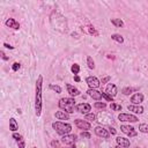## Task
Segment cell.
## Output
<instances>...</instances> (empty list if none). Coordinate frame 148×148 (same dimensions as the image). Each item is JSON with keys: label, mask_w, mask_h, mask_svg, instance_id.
<instances>
[{"label": "cell", "mask_w": 148, "mask_h": 148, "mask_svg": "<svg viewBox=\"0 0 148 148\" xmlns=\"http://www.w3.org/2000/svg\"><path fill=\"white\" fill-rule=\"evenodd\" d=\"M42 88H43V76L39 75L36 81V94H35V113L37 117L42 114Z\"/></svg>", "instance_id": "1"}, {"label": "cell", "mask_w": 148, "mask_h": 148, "mask_svg": "<svg viewBox=\"0 0 148 148\" xmlns=\"http://www.w3.org/2000/svg\"><path fill=\"white\" fill-rule=\"evenodd\" d=\"M74 106H75V101L72 97H64L59 99V108L67 113L74 112Z\"/></svg>", "instance_id": "2"}, {"label": "cell", "mask_w": 148, "mask_h": 148, "mask_svg": "<svg viewBox=\"0 0 148 148\" xmlns=\"http://www.w3.org/2000/svg\"><path fill=\"white\" fill-rule=\"evenodd\" d=\"M52 127H53V130H54L58 134H60V135H66V134H68V133L71 132V130H72V126H71L69 124L62 123V121H56V123H53V124H52Z\"/></svg>", "instance_id": "3"}, {"label": "cell", "mask_w": 148, "mask_h": 148, "mask_svg": "<svg viewBox=\"0 0 148 148\" xmlns=\"http://www.w3.org/2000/svg\"><path fill=\"white\" fill-rule=\"evenodd\" d=\"M120 130H121V132L124 134L128 135L130 138L131 136H136V134H138V132L135 131V128L133 126H130V125H121L120 126Z\"/></svg>", "instance_id": "4"}, {"label": "cell", "mask_w": 148, "mask_h": 148, "mask_svg": "<svg viewBox=\"0 0 148 148\" xmlns=\"http://www.w3.org/2000/svg\"><path fill=\"white\" fill-rule=\"evenodd\" d=\"M118 119L120 121H130V123H136L139 120L138 117H135L133 114H128V113H120L118 116Z\"/></svg>", "instance_id": "5"}, {"label": "cell", "mask_w": 148, "mask_h": 148, "mask_svg": "<svg viewBox=\"0 0 148 148\" xmlns=\"http://www.w3.org/2000/svg\"><path fill=\"white\" fill-rule=\"evenodd\" d=\"M94 132H95V134H96L97 136H99V138H104V139H109V138H110V133L108 132V130H105V128L102 127V126L95 127Z\"/></svg>", "instance_id": "6"}, {"label": "cell", "mask_w": 148, "mask_h": 148, "mask_svg": "<svg viewBox=\"0 0 148 148\" xmlns=\"http://www.w3.org/2000/svg\"><path fill=\"white\" fill-rule=\"evenodd\" d=\"M86 82H87V84L89 86V88H92V89L98 88L99 84H101L99 80H98L96 76H88V77L86 79Z\"/></svg>", "instance_id": "7"}, {"label": "cell", "mask_w": 148, "mask_h": 148, "mask_svg": "<svg viewBox=\"0 0 148 148\" xmlns=\"http://www.w3.org/2000/svg\"><path fill=\"white\" fill-rule=\"evenodd\" d=\"M76 139H77V136L75 134H66V135H62L61 142L64 145H73L76 141Z\"/></svg>", "instance_id": "8"}, {"label": "cell", "mask_w": 148, "mask_h": 148, "mask_svg": "<svg viewBox=\"0 0 148 148\" xmlns=\"http://www.w3.org/2000/svg\"><path fill=\"white\" fill-rule=\"evenodd\" d=\"M74 124H75L80 130H83V131H88V130H90V127H91L90 123H88V121H86V120H82V119H75Z\"/></svg>", "instance_id": "9"}, {"label": "cell", "mask_w": 148, "mask_h": 148, "mask_svg": "<svg viewBox=\"0 0 148 148\" xmlns=\"http://www.w3.org/2000/svg\"><path fill=\"white\" fill-rule=\"evenodd\" d=\"M90 110H91V106L88 103H81V104H77L76 105V111L80 112V113L87 114V113H89Z\"/></svg>", "instance_id": "10"}, {"label": "cell", "mask_w": 148, "mask_h": 148, "mask_svg": "<svg viewBox=\"0 0 148 148\" xmlns=\"http://www.w3.org/2000/svg\"><path fill=\"white\" fill-rule=\"evenodd\" d=\"M87 92H88V95H89L91 98H94V99H96V101H99V99L102 98V92L98 91V90H96V89L89 88V89L87 90Z\"/></svg>", "instance_id": "11"}, {"label": "cell", "mask_w": 148, "mask_h": 148, "mask_svg": "<svg viewBox=\"0 0 148 148\" xmlns=\"http://www.w3.org/2000/svg\"><path fill=\"white\" fill-rule=\"evenodd\" d=\"M116 142L118 146L123 147V148H127L130 147V140L126 139V138H123V136H117L116 138Z\"/></svg>", "instance_id": "12"}, {"label": "cell", "mask_w": 148, "mask_h": 148, "mask_svg": "<svg viewBox=\"0 0 148 148\" xmlns=\"http://www.w3.org/2000/svg\"><path fill=\"white\" fill-rule=\"evenodd\" d=\"M105 92H106L108 95H110L111 97H114V96L117 95V87H116V84H113V83H109V84L106 86Z\"/></svg>", "instance_id": "13"}, {"label": "cell", "mask_w": 148, "mask_h": 148, "mask_svg": "<svg viewBox=\"0 0 148 148\" xmlns=\"http://www.w3.org/2000/svg\"><path fill=\"white\" fill-rule=\"evenodd\" d=\"M131 102H132L133 104H135V105H139L140 103L143 102V95H142L141 92H136V94H134V95L131 97Z\"/></svg>", "instance_id": "14"}, {"label": "cell", "mask_w": 148, "mask_h": 148, "mask_svg": "<svg viewBox=\"0 0 148 148\" xmlns=\"http://www.w3.org/2000/svg\"><path fill=\"white\" fill-rule=\"evenodd\" d=\"M7 27H9V28H13V29H15V30H18L20 29V23L15 20V18H8L7 21H6V23H5Z\"/></svg>", "instance_id": "15"}, {"label": "cell", "mask_w": 148, "mask_h": 148, "mask_svg": "<svg viewBox=\"0 0 148 148\" xmlns=\"http://www.w3.org/2000/svg\"><path fill=\"white\" fill-rule=\"evenodd\" d=\"M66 88H67V91H68V94L71 95V96H79L80 95V90L77 89V88H75L74 86H72V84H66Z\"/></svg>", "instance_id": "16"}, {"label": "cell", "mask_w": 148, "mask_h": 148, "mask_svg": "<svg viewBox=\"0 0 148 148\" xmlns=\"http://www.w3.org/2000/svg\"><path fill=\"white\" fill-rule=\"evenodd\" d=\"M127 109H128L130 111H132V112H134V113H139V114H141V113L143 112V108H142L141 105H135V104H133V105H127Z\"/></svg>", "instance_id": "17"}, {"label": "cell", "mask_w": 148, "mask_h": 148, "mask_svg": "<svg viewBox=\"0 0 148 148\" xmlns=\"http://www.w3.org/2000/svg\"><path fill=\"white\" fill-rule=\"evenodd\" d=\"M54 116H56V118H58L60 120H67L69 118V114L67 112H65V111H57Z\"/></svg>", "instance_id": "18"}, {"label": "cell", "mask_w": 148, "mask_h": 148, "mask_svg": "<svg viewBox=\"0 0 148 148\" xmlns=\"http://www.w3.org/2000/svg\"><path fill=\"white\" fill-rule=\"evenodd\" d=\"M9 130L13 131V132H15V131L18 130V124L15 120V118H10L9 119Z\"/></svg>", "instance_id": "19"}, {"label": "cell", "mask_w": 148, "mask_h": 148, "mask_svg": "<svg viewBox=\"0 0 148 148\" xmlns=\"http://www.w3.org/2000/svg\"><path fill=\"white\" fill-rule=\"evenodd\" d=\"M111 39H113L114 42H117V43H124V38H123V36L121 35H119V34H112L111 35Z\"/></svg>", "instance_id": "20"}, {"label": "cell", "mask_w": 148, "mask_h": 148, "mask_svg": "<svg viewBox=\"0 0 148 148\" xmlns=\"http://www.w3.org/2000/svg\"><path fill=\"white\" fill-rule=\"evenodd\" d=\"M138 90V88H132V87H125L121 91H123V94L124 95H131L133 91H136Z\"/></svg>", "instance_id": "21"}, {"label": "cell", "mask_w": 148, "mask_h": 148, "mask_svg": "<svg viewBox=\"0 0 148 148\" xmlns=\"http://www.w3.org/2000/svg\"><path fill=\"white\" fill-rule=\"evenodd\" d=\"M111 23H112L113 25L118 27V28H121V27H124V22H123L120 18H112V20H111Z\"/></svg>", "instance_id": "22"}, {"label": "cell", "mask_w": 148, "mask_h": 148, "mask_svg": "<svg viewBox=\"0 0 148 148\" xmlns=\"http://www.w3.org/2000/svg\"><path fill=\"white\" fill-rule=\"evenodd\" d=\"M49 88H50L51 90L56 91L57 94H60V92H61V87H60V86H58V84H50V86H49Z\"/></svg>", "instance_id": "23"}, {"label": "cell", "mask_w": 148, "mask_h": 148, "mask_svg": "<svg viewBox=\"0 0 148 148\" xmlns=\"http://www.w3.org/2000/svg\"><path fill=\"white\" fill-rule=\"evenodd\" d=\"M87 65H88V67H89L90 69H94V68H95V61L92 60L91 57H88V58H87Z\"/></svg>", "instance_id": "24"}, {"label": "cell", "mask_w": 148, "mask_h": 148, "mask_svg": "<svg viewBox=\"0 0 148 148\" xmlns=\"http://www.w3.org/2000/svg\"><path fill=\"white\" fill-rule=\"evenodd\" d=\"M139 131L141 133H148V124H140L139 125Z\"/></svg>", "instance_id": "25"}, {"label": "cell", "mask_w": 148, "mask_h": 148, "mask_svg": "<svg viewBox=\"0 0 148 148\" xmlns=\"http://www.w3.org/2000/svg\"><path fill=\"white\" fill-rule=\"evenodd\" d=\"M71 71H72V73H73V74L77 75V73L80 72V66H79L77 64H74V65H72V67H71Z\"/></svg>", "instance_id": "26"}, {"label": "cell", "mask_w": 148, "mask_h": 148, "mask_svg": "<svg viewBox=\"0 0 148 148\" xmlns=\"http://www.w3.org/2000/svg\"><path fill=\"white\" fill-rule=\"evenodd\" d=\"M110 109L113 110V111H120L121 110V105L120 104H117V103H111Z\"/></svg>", "instance_id": "27"}, {"label": "cell", "mask_w": 148, "mask_h": 148, "mask_svg": "<svg viewBox=\"0 0 148 148\" xmlns=\"http://www.w3.org/2000/svg\"><path fill=\"white\" fill-rule=\"evenodd\" d=\"M94 106H95L96 109H105V106H106V104H105L104 102H96Z\"/></svg>", "instance_id": "28"}, {"label": "cell", "mask_w": 148, "mask_h": 148, "mask_svg": "<svg viewBox=\"0 0 148 148\" xmlns=\"http://www.w3.org/2000/svg\"><path fill=\"white\" fill-rule=\"evenodd\" d=\"M84 118H86V120H91V121H94V120L96 119V116H95L94 113H87V114L84 116Z\"/></svg>", "instance_id": "29"}, {"label": "cell", "mask_w": 148, "mask_h": 148, "mask_svg": "<svg viewBox=\"0 0 148 148\" xmlns=\"http://www.w3.org/2000/svg\"><path fill=\"white\" fill-rule=\"evenodd\" d=\"M88 31H89V34L90 35H94V36H98V32L95 30V28L94 27H91V25H89L88 27Z\"/></svg>", "instance_id": "30"}, {"label": "cell", "mask_w": 148, "mask_h": 148, "mask_svg": "<svg viewBox=\"0 0 148 148\" xmlns=\"http://www.w3.org/2000/svg\"><path fill=\"white\" fill-rule=\"evenodd\" d=\"M102 97H104L106 101H109V102H113V97H111L110 95H108L106 92H102Z\"/></svg>", "instance_id": "31"}, {"label": "cell", "mask_w": 148, "mask_h": 148, "mask_svg": "<svg viewBox=\"0 0 148 148\" xmlns=\"http://www.w3.org/2000/svg\"><path fill=\"white\" fill-rule=\"evenodd\" d=\"M80 136L83 138V139H90V133L87 132V131H83V132L80 134Z\"/></svg>", "instance_id": "32"}, {"label": "cell", "mask_w": 148, "mask_h": 148, "mask_svg": "<svg viewBox=\"0 0 148 148\" xmlns=\"http://www.w3.org/2000/svg\"><path fill=\"white\" fill-rule=\"evenodd\" d=\"M13 138L18 142V141H21V140H23L22 139V135L21 134H17V133H13Z\"/></svg>", "instance_id": "33"}, {"label": "cell", "mask_w": 148, "mask_h": 148, "mask_svg": "<svg viewBox=\"0 0 148 148\" xmlns=\"http://www.w3.org/2000/svg\"><path fill=\"white\" fill-rule=\"evenodd\" d=\"M20 67H21V65H20L18 62H14V64H13V66H12V69H13L14 72H16Z\"/></svg>", "instance_id": "34"}, {"label": "cell", "mask_w": 148, "mask_h": 148, "mask_svg": "<svg viewBox=\"0 0 148 148\" xmlns=\"http://www.w3.org/2000/svg\"><path fill=\"white\" fill-rule=\"evenodd\" d=\"M17 145H18V148H24V147H25V143H24V141H23V140L18 141V142H17Z\"/></svg>", "instance_id": "35"}, {"label": "cell", "mask_w": 148, "mask_h": 148, "mask_svg": "<svg viewBox=\"0 0 148 148\" xmlns=\"http://www.w3.org/2000/svg\"><path fill=\"white\" fill-rule=\"evenodd\" d=\"M108 81H110V76H105L104 79H102V83H105Z\"/></svg>", "instance_id": "36"}, {"label": "cell", "mask_w": 148, "mask_h": 148, "mask_svg": "<svg viewBox=\"0 0 148 148\" xmlns=\"http://www.w3.org/2000/svg\"><path fill=\"white\" fill-rule=\"evenodd\" d=\"M3 46H5V47H7V49H10V50H12V49H14V46H12V45H9V44H7V43H5V44H3Z\"/></svg>", "instance_id": "37"}, {"label": "cell", "mask_w": 148, "mask_h": 148, "mask_svg": "<svg viewBox=\"0 0 148 148\" xmlns=\"http://www.w3.org/2000/svg\"><path fill=\"white\" fill-rule=\"evenodd\" d=\"M109 130H110V132H111V134H116V133H117V131H116V130H114L113 127H110Z\"/></svg>", "instance_id": "38"}, {"label": "cell", "mask_w": 148, "mask_h": 148, "mask_svg": "<svg viewBox=\"0 0 148 148\" xmlns=\"http://www.w3.org/2000/svg\"><path fill=\"white\" fill-rule=\"evenodd\" d=\"M74 80H75L76 82H80V80H81V79H80V76H79V75H75V76H74Z\"/></svg>", "instance_id": "39"}, {"label": "cell", "mask_w": 148, "mask_h": 148, "mask_svg": "<svg viewBox=\"0 0 148 148\" xmlns=\"http://www.w3.org/2000/svg\"><path fill=\"white\" fill-rule=\"evenodd\" d=\"M1 56H2V59H3V60H8V57H6L3 52H1Z\"/></svg>", "instance_id": "40"}, {"label": "cell", "mask_w": 148, "mask_h": 148, "mask_svg": "<svg viewBox=\"0 0 148 148\" xmlns=\"http://www.w3.org/2000/svg\"><path fill=\"white\" fill-rule=\"evenodd\" d=\"M52 146H58V142L57 141H52Z\"/></svg>", "instance_id": "41"}, {"label": "cell", "mask_w": 148, "mask_h": 148, "mask_svg": "<svg viewBox=\"0 0 148 148\" xmlns=\"http://www.w3.org/2000/svg\"><path fill=\"white\" fill-rule=\"evenodd\" d=\"M114 148H123V147H120V146H118V145H117V146H116Z\"/></svg>", "instance_id": "42"}, {"label": "cell", "mask_w": 148, "mask_h": 148, "mask_svg": "<svg viewBox=\"0 0 148 148\" xmlns=\"http://www.w3.org/2000/svg\"><path fill=\"white\" fill-rule=\"evenodd\" d=\"M135 148H139V147H135Z\"/></svg>", "instance_id": "43"}, {"label": "cell", "mask_w": 148, "mask_h": 148, "mask_svg": "<svg viewBox=\"0 0 148 148\" xmlns=\"http://www.w3.org/2000/svg\"><path fill=\"white\" fill-rule=\"evenodd\" d=\"M34 148H36V147H34Z\"/></svg>", "instance_id": "44"}]
</instances>
